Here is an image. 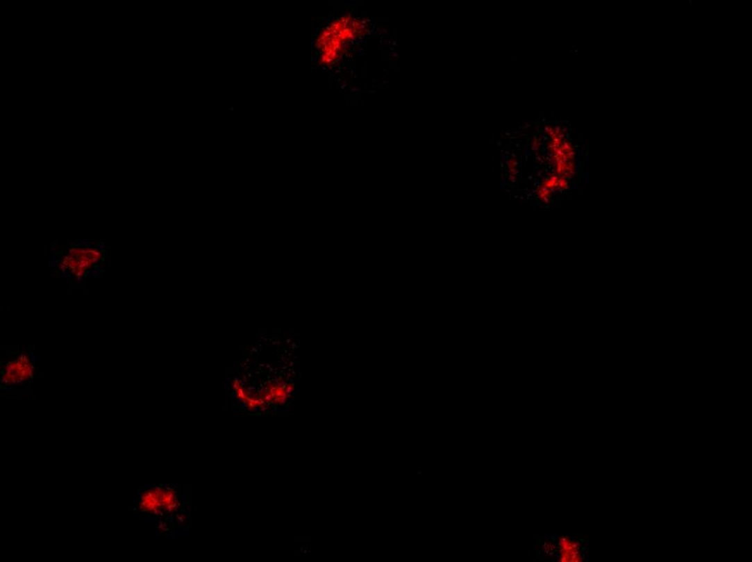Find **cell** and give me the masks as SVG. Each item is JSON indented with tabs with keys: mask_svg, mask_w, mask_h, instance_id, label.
Segmentation results:
<instances>
[{
	"mask_svg": "<svg viewBox=\"0 0 752 562\" xmlns=\"http://www.w3.org/2000/svg\"><path fill=\"white\" fill-rule=\"evenodd\" d=\"M102 254L95 247L76 246L62 258V272L66 275L81 277L100 262Z\"/></svg>",
	"mask_w": 752,
	"mask_h": 562,
	"instance_id": "6da1fadb",
	"label": "cell"
},
{
	"mask_svg": "<svg viewBox=\"0 0 752 562\" xmlns=\"http://www.w3.org/2000/svg\"><path fill=\"white\" fill-rule=\"evenodd\" d=\"M33 365L26 356H21L17 361H11L6 365L3 382L6 384H20L32 377Z\"/></svg>",
	"mask_w": 752,
	"mask_h": 562,
	"instance_id": "7a4b0ae2",
	"label": "cell"
},
{
	"mask_svg": "<svg viewBox=\"0 0 752 562\" xmlns=\"http://www.w3.org/2000/svg\"><path fill=\"white\" fill-rule=\"evenodd\" d=\"M555 557L562 562H580L585 558L580 543L570 538H561L555 546Z\"/></svg>",
	"mask_w": 752,
	"mask_h": 562,
	"instance_id": "3957f363",
	"label": "cell"
},
{
	"mask_svg": "<svg viewBox=\"0 0 752 562\" xmlns=\"http://www.w3.org/2000/svg\"><path fill=\"white\" fill-rule=\"evenodd\" d=\"M285 394H287V396H290V395L292 394V392H293V385L292 384L287 385V387H285Z\"/></svg>",
	"mask_w": 752,
	"mask_h": 562,
	"instance_id": "277c9868",
	"label": "cell"
}]
</instances>
